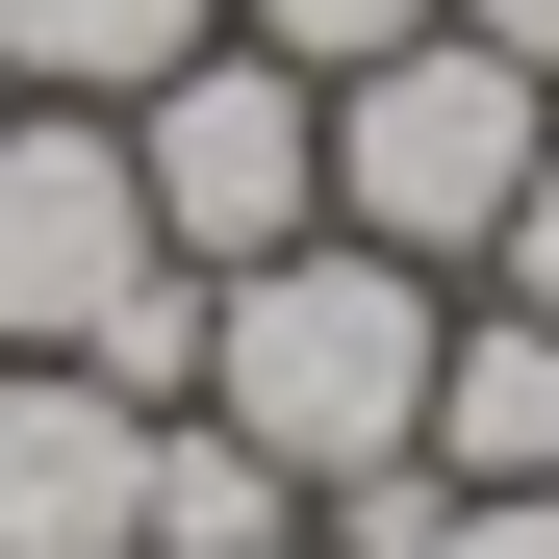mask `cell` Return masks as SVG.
Here are the masks:
<instances>
[{
	"instance_id": "cell-1",
	"label": "cell",
	"mask_w": 559,
	"mask_h": 559,
	"mask_svg": "<svg viewBox=\"0 0 559 559\" xmlns=\"http://www.w3.org/2000/svg\"><path fill=\"white\" fill-rule=\"evenodd\" d=\"M432 331H457V280L432 254H229L204 280V407L280 457V484H356V457H432Z\"/></svg>"
},
{
	"instance_id": "cell-2",
	"label": "cell",
	"mask_w": 559,
	"mask_h": 559,
	"mask_svg": "<svg viewBox=\"0 0 559 559\" xmlns=\"http://www.w3.org/2000/svg\"><path fill=\"white\" fill-rule=\"evenodd\" d=\"M534 128H559V76H509V51H457V26H407V51H356L331 76V229L356 254H484L509 229V178H534Z\"/></svg>"
},
{
	"instance_id": "cell-3",
	"label": "cell",
	"mask_w": 559,
	"mask_h": 559,
	"mask_svg": "<svg viewBox=\"0 0 559 559\" xmlns=\"http://www.w3.org/2000/svg\"><path fill=\"white\" fill-rule=\"evenodd\" d=\"M103 128H128V204H153V254H204V280L331 229V76H280V51H229V26L178 51L153 103H103Z\"/></svg>"
},
{
	"instance_id": "cell-4",
	"label": "cell",
	"mask_w": 559,
	"mask_h": 559,
	"mask_svg": "<svg viewBox=\"0 0 559 559\" xmlns=\"http://www.w3.org/2000/svg\"><path fill=\"white\" fill-rule=\"evenodd\" d=\"M128 280H153L128 128H103V103H0V356H76Z\"/></svg>"
},
{
	"instance_id": "cell-5",
	"label": "cell",
	"mask_w": 559,
	"mask_h": 559,
	"mask_svg": "<svg viewBox=\"0 0 559 559\" xmlns=\"http://www.w3.org/2000/svg\"><path fill=\"white\" fill-rule=\"evenodd\" d=\"M128 457L153 407H103L76 356H0V559H128Z\"/></svg>"
},
{
	"instance_id": "cell-6",
	"label": "cell",
	"mask_w": 559,
	"mask_h": 559,
	"mask_svg": "<svg viewBox=\"0 0 559 559\" xmlns=\"http://www.w3.org/2000/svg\"><path fill=\"white\" fill-rule=\"evenodd\" d=\"M306 534V484L229 432V407H153V457H128V559H280Z\"/></svg>"
},
{
	"instance_id": "cell-7",
	"label": "cell",
	"mask_w": 559,
	"mask_h": 559,
	"mask_svg": "<svg viewBox=\"0 0 559 559\" xmlns=\"http://www.w3.org/2000/svg\"><path fill=\"white\" fill-rule=\"evenodd\" d=\"M432 457L457 484H559V331L534 306H457L432 331Z\"/></svg>"
},
{
	"instance_id": "cell-8",
	"label": "cell",
	"mask_w": 559,
	"mask_h": 559,
	"mask_svg": "<svg viewBox=\"0 0 559 559\" xmlns=\"http://www.w3.org/2000/svg\"><path fill=\"white\" fill-rule=\"evenodd\" d=\"M204 26L229 0H0V76H26V103H153Z\"/></svg>"
},
{
	"instance_id": "cell-9",
	"label": "cell",
	"mask_w": 559,
	"mask_h": 559,
	"mask_svg": "<svg viewBox=\"0 0 559 559\" xmlns=\"http://www.w3.org/2000/svg\"><path fill=\"white\" fill-rule=\"evenodd\" d=\"M432 0H229V51H280V76H356V51H407Z\"/></svg>"
},
{
	"instance_id": "cell-10",
	"label": "cell",
	"mask_w": 559,
	"mask_h": 559,
	"mask_svg": "<svg viewBox=\"0 0 559 559\" xmlns=\"http://www.w3.org/2000/svg\"><path fill=\"white\" fill-rule=\"evenodd\" d=\"M457 280H484V306H534V331H559V128H534V178H509V229L457 254Z\"/></svg>"
},
{
	"instance_id": "cell-11",
	"label": "cell",
	"mask_w": 559,
	"mask_h": 559,
	"mask_svg": "<svg viewBox=\"0 0 559 559\" xmlns=\"http://www.w3.org/2000/svg\"><path fill=\"white\" fill-rule=\"evenodd\" d=\"M432 559H559V484H457V534Z\"/></svg>"
},
{
	"instance_id": "cell-12",
	"label": "cell",
	"mask_w": 559,
	"mask_h": 559,
	"mask_svg": "<svg viewBox=\"0 0 559 559\" xmlns=\"http://www.w3.org/2000/svg\"><path fill=\"white\" fill-rule=\"evenodd\" d=\"M457 51H509V76H559V0H432Z\"/></svg>"
},
{
	"instance_id": "cell-13",
	"label": "cell",
	"mask_w": 559,
	"mask_h": 559,
	"mask_svg": "<svg viewBox=\"0 0 559 559\" xmlns=\"http://www.w3.org/2000/svg\"><path fill=\"white\" fill-rule=\"evenodd\" d=\"M280 559H331V534H280Z\"/></svg>"
},
{
	"instance_id": "cell-14",
	"label": "cell",
	"mask_w": 559,
	"mask_h": 559,
	"mask_svg": "<svg viewBox=\"0 0 559 559\" xmlns=\"http://www.w3.org/2000/svg\"><path fill=\"white\" fill-rule=\"evenodd\" d=\"M0 103H26V76H0Z\"/></svg>"
}]
</instances>
